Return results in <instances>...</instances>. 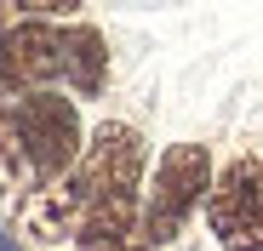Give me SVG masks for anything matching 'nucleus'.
<instances>
[{
	"mask_svg": "<svg viewBox=\"0 0 263 251\" xmlns=\"http://www.w3.org/2000/svg\"><path fill=\"white\" fill-rule=\"evenodd\" d=\"M80 149V114L52 86L0 97V200H29L34 189L69 177Z\"/></svg>",
	"mask_w": 263,
	"mask_h": 251,
	"instance_id": "1",
	"label": "nucleus"
},
{
	"mask_svg": "<svg viewBox=\"0 0 263 251\" xmlns=\"http://www.w3.org/2000/svg\"><path fill=\"white\" fill-rule=\"evenodd\" d=\"M80 0H0V29L12 23H34V17H69Z\"/></svg>",
	"mask_w": 263,
	"mask_h": 251,
	"instance_id": "6",
	"label": "nucleus"
},
{
	"mask_svg": "<svg viewBox=\"0 0 263 251\" xmlns=\"http://www.w3.org/2000/svg\"><path fill=\"white\" fill-rule=\"evenodd\" d=\"M206 194H212V154H206V143H172L155 160V177L143 189V240H149V251L178 240Z\"/></svg>",
	"mask_w": 263,
	"mask_h": 251,
	"instance_id": "2",
	"label": "nucleus"
},
{
	"mask_svg": "<svg viewBox=\"0 0 263 251\" xmlns=\"http://www.w3.org/2000/svg\"><path fill=\"white\" fill-rule=\"evenodd\" d=\"M0 251H29V245H23V240L6 228V217H0Z\"/></svg>",
	"mask_w": 263,
	"mask_h": 251,
	"instance_id": "7",
	"label": "nucleus"
},
{
	"mask_svg": "<svg viewBox=\"0 0 263 251\" xmlns=\"http://www.w3.org/2000/svg\"><path fill=\"white\" fill-rule=\"evenodd\" d=\"M109 80V40L92 23H63V86L74 97H98Z\"/></svg>",
	"mask_w": 263,
	"mask_h": 251,
	"instance_id": "5",
	"label": "nucleus"
},
{
	"mask_svg": "<svg viewBox=\"0 0 263 251\" xmlns=\"http://www.w3.org/2000/svg\"><path fill=\"white\" fill-rule=\"evenodd\" d=\"M206 212L223 251H263V160L257 154H235L212 177Z\"/></svg>",
	"mask_w": 263,
	"mask_h": 251,
	"instance_id": "3",
	"label": "nucleus"
},
{
	"mask_svg": "<svg viewBox=\"0 0 263 251\" xmlns=\"http://www.w3.org/2000/svg\"><path fill=\"white\" fill-rule=\"evenodd\" d=\"M63 80V29L34 17V23H12L0 29V97L17 92H40Z\"/></svg>",
	"mask_w": 263,
	"mask_h": 251,
	"instance_id": "4",
	"label": "nucleus"
}]
</instances>
